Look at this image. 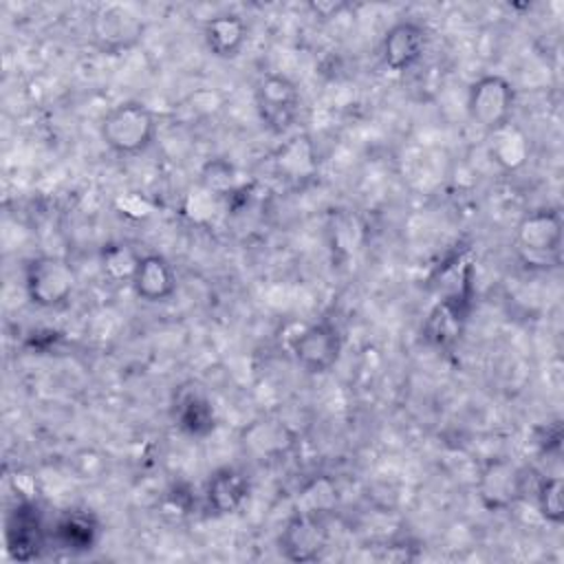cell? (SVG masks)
<instances>
[{
  "label": "cell",
  "instance_id": "16",
  "mask_svg": "<svg viewBox=\"0 0 564 564\" xmlns=\"http://www.w3.org/2000/svg\"><path fill=\"white\" fill-rule=\"evenodd\" d=\"M249 494H251V485L247 474L234 465H223V467H216L205 480L203 509L209 516L225 518L240 511Z\"/></svg>",
  "mask_w": 564,
  "mask_h": 564
},
{
  "label": "cell",
  "instance_id": "13",
  "mask_svg": "<svg viewBox=\"0 0 564 564\" xmlns=\"http://www.w3.org/2000/svg\"><path fill=\"white\" fill-rule=\"evenodd\" d=\"M427 44L430 33L423 22L414 18H399L383 31L379 55L388 70L405 73L425 57Z\"/></svg>",
  "mask_w": 564,
  "mask_h": 564
},
{
  "label": "cell",
  "instance_id": "15",
  "mask_svg": "<svg viewBox=\"0 0 564 564\" xmlns=\"http://www.w3.org/2000/svg\"><path fill=\"white\" fill-rule=\"evenodd\" d=\"M101 533V520L90 509L70 507L51 524V544L68 555H86L97 549Z\"/></svg>",
  "mask_w": 564,
  "mask_h": 564
},
{
  "label": "cell",
  "instance_id": "19",
  "mask_svg": "<svg viewBox=\"0 0 564 564\" xmlns=\"http://www.w3.org/2000/svg\"><path fill=\"white\" fill-rule=\"evenodd\" d=\"M293 432L278 419L253 421L242 432V445L247 452L256 454L262 460L284 456L293 447Z\"/></svg>",
  "mask_w": 564,
  "mask_h": 564
},
{
  "label": "cell",
  "instance_id": "1",
  "mask_svg": "<svg viewBox=\"0 0 564 564\" xmlns=\"http://www.w3.org/2000/svg\"><path fill=\"white\" fill-rule=\"evenodd\" d=\"M159 134L156 112L141 99H121L99 119V139L117 156H139Z\"/></svg>",
  "mask_w": 564,
  "mask_h": 564
},
{
  "label": "cell",
  "instance_id": "18",
  "mask_svg": "<svg viewBox=\"0 0 564 564\" xmlns=\"http://www.w3.org/2000/svg\"><path fill=\"white\" fill-rule=\"evenodd\" d=\"M489 159L505 172L522 170L531 159V139L516 121L485 134Z\"/></svg>",
  "mask_w": 564,
  "mask_h": 564
},
{
  "label": "cell",
  "instance_id": "21",
  "mask_svg": "<svg viewBox=\"0 0 564 564\" xmlns=\"http://www.w3.org/2000/svg\"><path fill=\"white\" fill-rule=\"evenodd\" d=\"M137 258L139 253L132 251L128 245L123 242H112V245H106L104 251H101V269H104V275L115 280V282H130V275L134 271V264H137Z\"/></svg>",
  "mask_w": 564,
  "mask_h": 564
},
{
  "label": "cell",
  "instance_id": "5",
  "mask_svg": "<svg viewBox=\"0 0 564 564\" xmlns=\"http://www.w3.org/2000/svg\"><path fill=\"white\" fill-rule=\"evenodd\" d=\"M535 478H529V469L511 458H487L476 476L474 491L480 507L489 513H505L516 509L533 489Z\"/></svg>",
  "mask_w": 564,
  "mask_h": 564
},
{
  "label": "cell",
  "instance_id": "10",
  "mask_svg": "<svg viewBox=\"0 0 564 564\" xmlns=\"http://www.w3.org/2000/svg\"><path fill=\"white\" fill-rule=\"evenodd\" d=\"M344 335L339 326L324 317L304 326L291 341V355L295 364L313 377L328 375L341 359Z\"/></svg>",
  "mask_w": 564,
  "mask_h": 564
},
{
  "label": "cell",
  "instance_id": "7",
  "mask_svg": "<svg viewBox=\"0 0 564 564\" xmlns=\"http://www.w3.org/2000/svg\"><path fill=\"white\" fill-rule=\"evenodd\" d=\"M145 20L119 2L97 4L88 15V37L95 51L108 57L123 55L141 44Z\"/></svg>",
  "mask_w": 564,
  "mask_h": 564
},
{
  "label": "cell",
  "instance_id": "8",
  "mask_svg": "<svg viewBox=\"0 0 564 564\" xmlns=\"http://www.w3.org/2000/svg\"><path fill=\"white\" fill-rule=\"evenodd\" d=\"M518 93L513 82L502 73H482L469 82L465 110L474 126L485 134L513 121Z\"/></svg>",
  "mask_w": 564,
  "mask_h": 564
},
{
  "label": "cell",
  "instance_id": "12",
  "mask_svg": "<svg viewBox=\"0 0 564 564\" xmlns=\"http://www.w3.org/2000/svg\"><path fill=\"white\" fill-rule=\"evenodd\" d=\"M328 527L324 516L295 511L278 535V553L293 564H308L324 557L328 551Z\"/></svg>",
  "mask_w": 564,
  "mask_h": 564
},
{
  "label": "cell",
  "instance_id": "14",
  "mask_svg": "<svg viewBox=\"0 0 564 564\" xmlns=\"http://www.w3.org/2000/svg\"><path fill=\"white\" fill-rule=\"evenodd\" d=\"M128 284L141 302L163 304L174 297L178 289V275L174 264L163 253L145 251L139 253Z\"/></svg>",
  "mask_w": 564,
  "mask_h": 564
},
{
  "label": "cell",
  "instance_id": "17",
  "mask_svg": "<svg viewBox=\"0 0 564 564\" xmlns=\"http://www.w3.org/2000/svg\"><path fill=\"white\" fill-rule=\"evenodd\" d=\"M200 35L212 57L236 59L249 42V24L236 11H220L203 22Z\"/></svg>",
  "mask_w": 564,
  "mask_h": 564
},
{
  "label": "cell",
  "instance_id": "4",
  "mask_svg": "<svg viewBox=\"0 0 564 564\" xmlns=\"http://www.w3.org/2000/svg\"><path fill=\"white\" fill-rule=\"evenodd\" d=\"M474 308V273L465 267L458 286L432 304L421 324V339L434 350H452L463 339Z\"/></svg>",
  "mask_w": 564,
  "mask_h": 564
},
{
  "label": "cell",
  "instance_id": "3",
  "mask_svg": "<svg viewBox=\"0 0 564 564\" xmlns=\"http://www.w3.org/2000/svg\"><path fill=\"white\" fill-rule=\"evenodd\" d=\"M77 284V267L59 253H37L26 260L22 271L24 295L42 311L64 308L73 300Z\"/></svg>",
  "mask_w": 564,
  "mask_h": 564
},
{
  "label": "cell",
  "instance_id": "11",
  "mask_svg": "<svg viewBox=\"0 0 564 564\" xmlns=\"http://www.w3.org/2000/svg\"><path fill=\"white\" fill-rule=\"evenodd\" d=\"M170 419L181 434L196 441L212 436L218 427L214 399L209 390L196 379H187L174 386L170 397Z\"/></svg>",
  "mask_w": 564,
  "mask_h": 564
},
{
  "label": "cell",
  "instance_id": "2",
  "mask_svg": "<svg viewBox=\"0 0 564 564\" xmlns=\"http://www.w3.org/2000/svg\"><path fill=\"white\" fill-rule=\"evenodd\" d=\"M564 218L560 207H535L520 216L513 229V247L529 269H557L562 264Z\"/></svg>",
  "mask_w": 564,
  "mask_h": 564
},
{
  "label": "cell",
  "instance_id": "9",
  "mask_svg": "<svg viewBox=\"0 0 564 564\" xmlns=\"http://www.w3.org/2000/svg\"><path fill=\"white\" fill-rule=\"evenodd\" d=\"M4 546L15 562H35L51 546V527L33 500H15L4 513Z\"/></svg>",
  "mask_w": 564,
  "mask_h": 564
},
{
  "label": "cell",
  "instance_id": "6",
  "mask_svg": "<svg viewBox=\"0 0 564 564\" xmlns=\"http://www.w3.org/2000/svg\"><path fill=\"white\" fill-rule=\"evenodd\" d=\"M302 95L295 79L280 70L262 73L253 84V108L262 128L273 137L289 134L300 119Z\"/></svg>",
  "mask_w": 564,
  "mask_h": 564
},
{
  "label": "cell",
  "instance_id": "20",
  "mask_svg": "<svg viewBox=\"0 0 564 564\" xmlns=\"http://www.w3.org/2000/svg\"><path fill=\"white\" fill-rule=\"evenodd\" d=\"M533 500L540 518L553 527L564 522V482L560 476H538L533 482Z\"/></svg>",
  "mask_w": 564,
  "mask_h": 564
}]
</instances>
